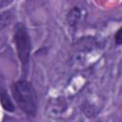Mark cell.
I'll use <instances>...</instances> for the list:
<instances>
[{
    "mask_svg": "<svg viewBox=\"0 0 122 122\" xmlns=\"http://www.w3.org/2000/svg\"><path fill=\"white\" fill-rule=\"evenodd\" d=\"M114 41H115V44L116 45H120L121 44V42H122V39H121V30L119 29L118 30H117V32L115 33V35H114Z\"/></svg>",
    "mask_w": 122,
    "mask_h": 122,
    "instance_id": "5b68a950",
    "label": "cell"
},
{
    "mask_svg": "<svg viewBox=\"0 0 122 122\" xmlns=\"http://www.w3.org/2000/svg\"><path fill=\"white\" fill-rule=\"evenodd\" d=\"M11 93L19 109L28 116H35L37 112L36 92L29 81L20 79L11 85Z\"/></svg>",
    "mask_w": 122,
    "mask_h": 122,
    "instance_id": "6da1fadb",
    "label": "cell"
},
{
    "mask_svg": "<svg viewBox=\"0 0 122 122\" xmlns=\"http://www.w3.org/2000/svg\"><path fill=\"white\" fill-rule=\"evenodd\" d=\"M10 20H11V15L10 14L9 11H6V12L2 13L0 15V29L7 26L10 22Z\"/></svg>",
    "mask_w": 122,
    "mask_h": 122,
    "instance_id": "277c9868",
    "label": "cell"
},
{
    "mask_svg": "<svg viewBox=\"0 0 122 122\" xmlns=\"http://www.w3.org/2000/svg\"><path fill=\"white\" fill-rule=\"evenodd\" d=\"M0 103L5 111L7 112L14 111V104L12 103L10 95L7 92L6 87L4 85V81L1 77H0Z\"/></svg>",
    "mask_w": 122,
    "mask_h": 122,
    "instance_id": "3957f363",
    "label": "cell"
},
{
    "mask_svg": "<svg viewBox=\"0 0 122 122\" xmlns=\"http://www.w3.org/2000/svg\"><path fill=\"white\" fill-rule=\"evenodd\" d=\"M13 42L15 44L17 55L22 65V70L27 71L29 62H30L31 42H30V34L25 25L18 24L16 26L15 31L13 34Z\"/></svg>",
    "mask_w": 122,
    "mask_h": 122,
    "instance_id": "7a4b0ae2",
    "label": "cell"
}]
</instances>
